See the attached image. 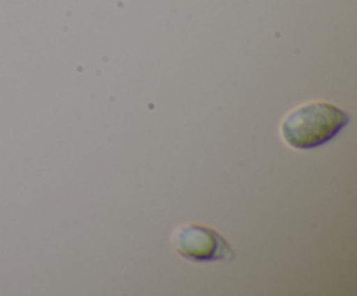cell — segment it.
Listing matches in <instances>:
<instances>
[{
    "label": "cell",
    "mask_w": 357,
    "mask_h": 296,
    "mask_svg": "<svg viewBox=\"0 0 357 296\" xmlns=\"http://www.w3.org/2000/svg\"><path fill=\"white\" fill-rule=\"evenodd\" d=\"M351 117L328 101H310L293 108L281 122V136L296 150H312L333 139Z\"/></svg>",
    "instance_id": "obj_1"
},
{
    "label": "cell",
    "mask_w": 357,
    "mask_h": 296,
    "mask_svg": "<svg viewBox=\"0 0 357 296\" xmlns=\"http://www.w3.org/2000/svg\"><path fill=\"white\" fill-rule=\"evenodd\" d=\"M173 246L176 253L190 261H218L234 258L227 240L216 230L197 223L174 230Z\"/></svg>",
    "instance_id": "obj_2"
}]
</instances>
